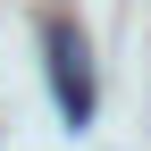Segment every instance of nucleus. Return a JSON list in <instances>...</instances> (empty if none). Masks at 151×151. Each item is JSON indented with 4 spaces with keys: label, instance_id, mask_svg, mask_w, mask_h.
Listing matches in <instances>:
<instances>
[{
    "label": "nucleus",
    "instance_id": "nucleus-1",
    "mask_svg": "<svg viewBox=\"0 0 151 151\" xmlns=\"http://www.w3.org/2000/svg\"><path fill=\"white\" fill-rule=\"evenodd\" d=\"M42 50H50V92H59V118L67 126H92V50L67 17L42 25Z\"/></svg>",
    "mask_w": 151,
    "mask_h": 151
}]
</instances>
